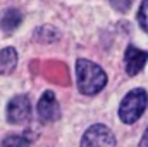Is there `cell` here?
<instances>
[{
	"instance_id": "6da1fadb",
	"label": "cell",
	"mask_w": 148,
	"mask_h": 147,
	"mask_svg": "<svg viewBox=\"0 0 148 147\" xmlns=\"http://www.w3.org/2000/svg\"><path fill=\"white\" fill-rule=\"evenodd\" d=\"M76 85L81 94L95 95L102 88H105L107 74L98 64L88 59H77L76 61Z\"/></svg>"
},
{
	"instance_id": "7a4b0ae2",
	"label": "cell",
	"mask_w": 148,
	"mask_h": 147,
	"mask_svg": "<svg viewBox=\"0 0 148 147\" xmlns=\"http://www.w3.org/2000/svg\"><path fill=\"white\" fill-rule=\"evenodd\" d=\"M148 106V94L143 88H134L122 99L119 106V118L126 125L136 123Z\"/></svg>"
},
{
	"instance_id": "3957f363",
	"label": "cell",
	"mask_w": 148,
	"mask_h": 147,
	"mask_svg": "<svg viewBox=\"0 0 148 147\" xmlns=\"http://www.w3.org/2000/svg\"><path fill=\"white\" fill-rule=\"evenodd\" d=\"M81 147H115V137L109 126L91 125L81 139Z\"/></svg>"
},
{
	"instance_id": "277c9868",
	"label": "cell",
	"mask_w": 148,
	"mask_h": 147,
	"mask_svg": "<svg viewBox=\"0 0 148 147\" xmlns=\"http://www.w3.org/2000/svg\"><path fill=\"white\" fill-rule=\"evenodd\" d=\"M31 114V102L26 95H16L7 104V119L12 125L24 123Z\"/></svg>"
},
{
	"instance_id": "5b68a950",
	"label": "cell",
	"mask_w": 148,
	"mask_h": 147,
	"mask_svg": "<svg viewBox=\"0 0 148 147\" xmlns=\"http://www.w3.org/2000/svg\"><path fill=\"white\" fill-rule=\"evenodd\" d=\"M38 116L43 123H52L60 118V104L52 90H47L38 101Z\"/></svg>"
},
{
	"instance_id": "8992f818",
	"label": "cell",
	"mask_w": 148,
	"mask_h": 147,
	"mask_svg": "<svg viewBox=\"0 0 148 147\" xmlns=\"http://www.w3.org/2000/svg\"><path fill=\"white\" fill-rule=\"evenodd\" d=\"M124 61H126V73L129 76H136L140 73L148 61V52L147 50H140L134 45H129L126 49L124 54Z\"/></svg>"
},
{
	"instance_id": "52a82bcc",
	"label": "cell",
	"mask_w": 148,
	"mask_h": 147,
	"mask_svg": "<svg viewBox=\"0 0 148 147\" xmlns=\"http://www.w3.org/2000/svg\"><path fill=\"white\" fill-rule=\"evenodd\" d=\"M21 23H23V14H21L17 9H7V10H3V12L0 14V28H2L7 35L14 33V31L19 28Z\"/></svg>"
},
{
	"instance_id": "ba28073f",
	"label": "cell",
	"mask_w": 148,
	"mask_h": 147,
	"mask_svg": "<svg viewBox=\"0 0 148 147\" xmlns=\"http://www.w3.org/2000/svg\"><path fill=\"white\" fill-rule=\"evenodd\" d=\"M17 66V52L14 47L0 50V74H10Z\"/></svg>"
},
{
	"instance_id": "9c48e42d",
	"label": "cell",
	"mask_w": 148,
	"mask_h": 147,
	"mask_svg": "<svg viewBox=\"0 0 148 147\" xmlns=\"http://www.w3.org/2000/svg\"><path fill=\"white\" fill-rule=\"evenodd\" d=\"M138 23H140V28L145 33H148V0H141L140 10H138Z\"/></svg>"
},
{
	"instance_id": "30bf717a",
	"label": "cell",
	"mask_w": 148,
	"mask_h": 147,
	"mask_svg": "<svg viewBox=\"0 0 148 147\" xmlns=\"http://www.w3.org/2000/svg\"><path fill=\"white\" fill-rule=\"evenodd\" d=\"M2 147H29V140H28L26 137L10 135V137H7V139L2 142Z\"/></svg>"
},
{
	"instance_id": "8fae6325",
	"label": "cell",
	"mask_w": 148,
	"mask_h": 147,
	"mask_svg": "<svg viewBox=\"0 0 148 147\" xmlns=\"http://www.w3.org/2000/svg\"><path fill=\"white\" fill-rule=\"evenodd\" d=\"M110 5L117 12H127L131 7V0H110Z\"/></svg>"
},
{
	"instance_id": "7c38bea8",
	"label": "cell",
	"mask_w": 148,
	"mask_h": 147,
	"mask_svg": "<svg viewBox=\"0 0 148 147\" xmlns=\"http://www.w3.org/2000/svg\"><path fill=\"white\" fill-rule=\"evenodd\" d=\"M138 147H148V128H147V132L143 133V137H141L140 146H138Z\"/></svg>"
}]
</instances>
